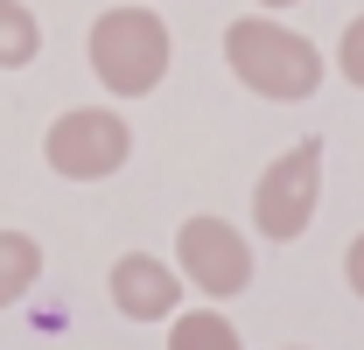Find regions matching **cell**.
<instances>
[{
	"mask_svg": "<svg viewBox=\"0 0 364 350\" xmlns=\"http://www.w3.org/2000/svg\"><path fill=\"white\" fill-rule=\"evenodd\" d=\"M336 63H343V78L364 91V14H350L343 21V43H336Z\"/></svg>",
	"mask_w": 364,
	"mask_h": 350,
	"instance_id": "cell-10",
	"label": "cell"
},
{
	"mask_svg": "<svg viewBox=\"0 0 364 350\" xmlns=\"http://www.w3.org/2000/svg\"><path fill=\"white\" fill-rule=\"evenodd\" d=\"M36 49H43L36 14H28L21 0H0V70H21V63H36Z\"/></svg>",
	"mask_w": 364,
	"mask_h": 350,
	"instance_id": "cell-8",
	"label": "cell"
},
{
	"mask_svg": "<svg viewBox=\"0 0 364 350\" xmlns=\"http://www.w3.org/2000/svg\"><path fill=\"white\" fill-rule=\"evenodd\" d=\"M176 295H182V273H168V266L147 260V253H127V260L112 266V308L134 315V322L176 315Z\"/></svg>",
	"mask_w": 364,
	"mask_h": 350,
	"instance_id": "cell-6",
	"label": "cell"
},
{
	"mask_svg": "<svg viewBox=\"0 0 364 350\" xmlns=\"http://www.w3.org/2000/svg\"><path fill=\"white\" fill-rule=\"evenodd\" d=\"M168 350H238V329H231L225 315H182L176 329H168Z\"/></svg>",
	"mask_w": 364,
	"mask_h": 350,
	"instance_id": "cell-9",
	"label": "cell"
},
{
	"mask_svg": "<svg viewBox=\"0 0 364 350\" xmlns=\"http://www.w3.org/2000/svg\"><path fill=\"white\" fill-rule=\"evenodd\" d=\"M343 280H350V295L364 302V238H350V253H343Z\"/></svg>",
	"mask_w": 364,
	"mask_h": 350,
	"instance_id": "cell-11",
	"label": "cell"
},
{
	"mask_svg": "<svg viewBox=\"0 0 364 350\" xmlns=\"http://www.w3.org/2000/svg\"><path fill=\"white\" fill-rule=\"evenodd\" d=\"M316 196H322V140H294L252 189V218L267 238H301L309 218H316Z\"/></svg>",
	"mask_w": 364,
	"mask_h": 350,
	"instance_id": "cell-4",
	"label": "cell"
},
{
	"mask_svg": "<svg viewBox=\"0 0 364 350\" xmlns=\"http://www.w3.org/2000/svg\"><path fill=\"white\" fill-rule=\"evenodd\" d=\"M176 266L182 280H196L203 295H245V280H252V245L231 231L225 218H189L176 238Z\"/></svg>",
	"mask_w": 364,
	"mask_h": 350,
	"instance_id": "cell-5",
	"label": "cell"
},
{
	"mask_svg": "<svg viewBox=\"0 0 364 350\" xmlns=\"http://www.w3.org/2000/svg\"><path fill=\"white\" fill-rule=\"evenodd\" d=\"M225 63L231 78L259 98H309L322 85V56L309 36H294L287 21L252 14V21H231L225 28Z\"/></svg>",
	"mask_w": 364,
	"mask_h": 350,
	"instance_id": "cell-1",
	"label": "cell"
},
{
	"mask_svg": "<svg viewBox=\"0 0 364 350\" xmlns=\"http://www.w3.org/2000/svg\"><path fill=\"white\" fill-rule=\"evenodd\" d=\"M43 154H49V169L70 175V182H105V175L134 154V133H127L119 112L85 105V112H63V120L43 133Z\"/></svg>",
	"mask_w": 364,
	"mask_h": 350,
	"instance_id": "cell-3",
	"label": "cell"
},
{
	"mask_svg": "<svg viewBox=\"0 0 364 350\" xmlns=\"http://www.w3.org/2000/svg\"><path fill=\"white\" fill-rule=\"evenodd\" d=\"M259 7H294V0H259Z\"/></svg>",
	"mask_w": 364,
	"mask_h": 350,
	"instance_id": "cell-12",
	"label": "cell"
},
{
	"mask_svg": "<svg viewBox=\"0 0 364 350\" xmlns=\"http://www.w3.org/2000/svg\"><path fill=\"white\" fill-rule=\"evenodd\" d=\"M43 280V245L28 231H0V308H14Z\"/></svg>",
	"mask_w": 364,
	"mask_h": 350,
	"instance_id": "cell-7",
	"label": "cell"
},
{
	"mask_svg": "<svg viewBox=\"0 0 364 350\" xmlns=\"http://www.w3.org/2000/svg\"><path fill=\"white\" fill-rule=\"evenodd\" d=\"M91 70L112 98H147L168 78V21L154 7H112L91 21Z\"/></svg>",
	"mask_w": 364,
	"mask_h": 350,
	"instance_id": "cell-2",
	"label": "cell"
}]
</instances>
